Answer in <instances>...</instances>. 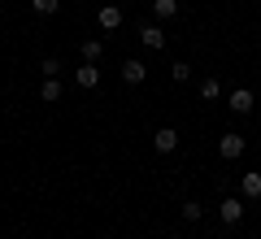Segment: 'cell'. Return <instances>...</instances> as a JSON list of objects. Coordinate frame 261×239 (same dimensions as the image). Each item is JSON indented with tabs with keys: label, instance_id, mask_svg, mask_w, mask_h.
Returning <instances> with one entry per match:
<instances>
[{
	"label": "cell",
	"instance_id": "cell-1",
	"mask_svg": "<svg viewBox=\"0 0 261 239\" xmlns=\"http://www.w3.org/2000/svg\"><path fill=\"white\" fill-rule=\"evenodd\" d=\"M218 156H222V161H240V156H244V135H235V130L222 135V139H218Z\"/></svg>",
	"mask_w": 261,
	"mask_h": 239
},
{
	"label": "cell",
	"instance_id": "cell-2",
	"mask_svg": "<svg viewBox=\"0 0 261 239\" xmlns=\"http://www.w3.org/2000/svg\"><path fill=\"white\" fill-rule=\"evenodd\" d=\"M218 218H222L226 226H235V222L244 218V200H235V196H226V200L218 204Z\"/></svg>",
	"mask_w": 261,
	"mask_h": 239
},
{
	"label": "cell",
	"instance_id": "cell-3",
	"mask_svg": "<svg viewBox=\"0 0 261 239\" xmlns=\"http://www.w3.org/2000/svg\"><path fill=\"white\" fill-rule=\"evenodd\" d=\"M122 78H126L130 87H135V83H144V78H148V65H144L140 57H130V61H122Z\"/></svg>",
	"mask_w": 261,
	"mask_h": 239
},
{
	"label": "cell",
	"instance_id": "cell-4",
	"mask_svg": "<svg viewBox=\"0 0 261 239\" xmlns=\"http://www.w3.org/2000/svg\"><path fill=\"white\" fill-rule=\"evenodd\" d=\"M152 148H157V152H174V148H178V130L174 126H161L157 135H152Z\"/></svg>",
	"mask_w": 261,
	"mask_h": 239
},
{
	"label": "cell",
	"instance_id": "cell-5",
	"mask_svg": "<svg viewBox=\"0 0 261 239\" xmlns=\"http://www.w3.org/2000/svg\"><path fill=\"white\" fill-rule=\"evenodd\" d=\"M96 22H100V31H118L122 26V9H118V5H100Z\"/></svg>",
	"mask_w": 261,
	"mask_h": 239
},
{
	"label": "cell",
	"instance_id": "cell-6",
	"mask_svg": "<svg viewBox=\"0 0 261 239\" xmlns=\"http://www.w3.org/2000/svg\"><path fill=\"white\" fill-rule=\"evenodd\" d=\"M140 39H144V48H152V52L166 48V31H161V26H148V22L140 26Z\"/></svg>",
	"mask_w": 261,
	"mask_h": 239
},
{
	"label": "cell",
	"instance_id": "cell-7",
	"mask_svg": "<svg viewBox=\"0 0 261 239\" xmlns=\"http://www.w3.org/2000/svg\"><path fill=\"white\" fill-rule=\"evenodd\" d=\"M231 113H240V118H244V113H252V92H248V87L231 92Z\"/></svg>",
	"mask_w": 261,
	"mask_h": 239
},
{
	"label": "cell",
	"instance_id": "cell-8",
	"mask_svg": "<svg viewBox=\"0 0 261 239\" xmlns=\"http://www.w3.org/2000/svg\"><path fill=\"white\" fill-rule=\"evenodd\" d=\"M240 192L248 196V200H261V174H244L240 178Z\"/></svg>",
	"mask_w": 261,
	"mask_h": 239
},
{
	"label": "cell",
	"instance_id": "cell-9",
	"mask_svg": "<svg viewBox=\"0 0 261 239\" xmlns=\"http://www.w3.org/2000/svg\"><path fill=\"white\" fill-rule=\"evenodd\" d=\"M96 83H100V70H96V65H92V61H87V65H83V70H79V87H83V92H92V87H96Z\"/></svg>",
	"mask_w": 261,
	"mask_h": 239
},
{
	"label": "cell",
	"instance_id": "cell-10",
	"mask_svg": "<svg viewBox=\"0 0 261 239\" xmlns=\"http://www.w3.org/2000/svg\"><path fill=\"white\" fill-rule=\"evenodd\" d=\"M39 96H44L48 104H57L61 100V83H57V78H44V83H39Z\"/></svg>",
	"mask_w": 261,
	"mask_h": 239
},
{
	"label": "cell",
	"instance_id": "cell-11",
	"mask_svg": "<svg viewBox=\"0 0 261 239\" xmlns=\"http://www.w3.org/2000/svg\"><path fill=\"white\" fill-rule=\"evenodd\" d=\"M100 52H105V44H100V39H83V61H100Z\"/></svg>",
	"mask_w": 261,
	"mask_h": 239
},
{
	"label": "cell",
	"instance_id": "cell-12",
	"mask_svg": "<svg viewBox=\"0 0 261 239\" xmlns=\"http://www.w3.org/2000/svg\"><path fill=\"white\" fill-rule=\"evenodd\" d=\"M31 9H35L39 18H53V13L61 9V0H31Z\"/></svg>",
	"mask_w": 261,
	"mask_h": 239
},
{
	"label": "cell",
	"instance_id": "cell-13",
	"mask_svg": "<svg viewBox=\"0 0 261 239\" xmlns=\"http://www.w3.org/2000/svg\"><path fill=\"white\" fill-rule=\"evenodd\" d=\"M152 13H157V18H174V13H178V0H152Z\"/></svg>",
	"mask_w": 261,
	"mask_h": 239
},
{
	"label": "cell",
	"instance_id": "cell-14",
	"mask_svg": "<svg viewBox=\"0 0 261 239\" xmlns=\"http://www.w3.org/2000/svg\"><path fill=\"white\" fill-rule=\"evenodd\" d=\"M170 78H174V83H187V78H192V65H187V61H174V65H170Z\"/></svg>",
	"mask_w": 261,
	"mask_h": 239
},
{
	"label": "cell",
	"instance_id": "cell-15",
	"mask_svg": "<svg viewBox=\"0 0 261 239\" xmlns=\"http://www.w3.org/2000/svg\"><path fill=\"white\" fill-rule=\"evenodd\" d=\"M218 96H222L218 78H205V83H200V100H218Z\"/></svg>",
	"mask_w": 261,
	"mask_h": 239
},
{
	"label": "cell",
	"instance_id": "cell-16",
	"mask_svg": "<svg viewBox=\"0 0 261 239\" xmlns=\"http://www.w3.org/2000/svg\"><path fill=\"white\" fill-rule=\"evenodd\" d=\"M39 70H44V78H57V74H61V61H57V57H44Z\"/></svg>",
	"mask_w": 261,
	"mask_h": 239
},
{
	"label": "cell",
	"instance_id": "cell-17",
	"mask_svg": "<svg viewBox=\"0 0 261 239\" xmlns=\"http://www.w3.org/2000/svg\"><path fill=\"white\" fill-rule=\"evenodd\" d=\"M183 218H187V222H200V218H205V209H200L196 200H187V204H183Z\"/></svg>",
	"mask_w": 261,
	"mask_h": 239
}]
</instances>
